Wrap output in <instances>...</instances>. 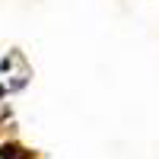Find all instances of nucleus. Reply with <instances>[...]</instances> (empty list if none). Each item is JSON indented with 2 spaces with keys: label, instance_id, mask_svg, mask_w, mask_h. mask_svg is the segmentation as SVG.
Returning a JSON list of instances; mask_svg holds the SVG:
<instances>
[{
  "label": "nucleus",
  "instance_id": "f257e3e1",
  "mask_svg": "<svg viewBox=\"0 0 159 159\" xmlns=\"http://www.w3.org/2000/svg\"><path fill=\"white\" fill-rule=\"evenodd\" d=\"M25 150L19 147V143H3V147H0V159H19Z\"/></svg>",
  "mask_w": 159,
  "mask_h": 159
}]
</instances>
